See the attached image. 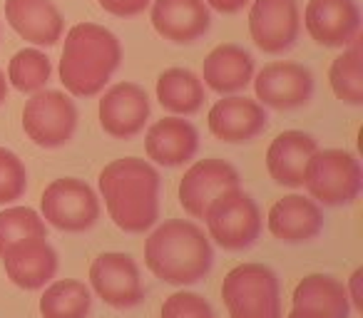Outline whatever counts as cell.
Masks as SVG:
<instances>
[{"label": "cell", "mask_w": 363, "mask_h": 318, "mask_svg": "<svg viewBox=\"0 0 363 318\" xmlns=\"http://www.w3.org/2000/svg\"><path fill=\"white\" fill-rule=\"evenodd\" d=\"M209 318H214V316H209Z\"/></svg>", "instance_id": "36"}, {"label": "cell", "mask_w": 363, "mask_h": 318, "mask_svg": "<svg viewBox=\"0 0 363 318\" xmlns=\"http://www.w3.org/2000/svg\"><path fill=\"white\" fill-rule=\"evenodd\" d=\"M145 263L172 286L197 283L212 271L214 249L204 229L189 219H167L145 242Z\"/></svg>", "instance_id": "2"}, {"label": "cell", "mask_w": 363, "mask_h": 318, "mask_svg": "<svg viewBox=\"0 0 363 318\" xmlns=\"http://www.w3.org/2000/svg\"><path fill=\"white\" fill-rule=\"evenodd\" d=\"M105 13L115 18H135L150 8L152 0H97Z\"/></svg>", "instance_id": "31"}, {"label": "cell", "mask_w": 363, "mask_h": 318, "mask_svg": "<svg viewBox=\"0 0 363 318\" xmlns=\"http://www.w3.org/2000/svg\"><path fill=\"white\" fill-rule=\"evenodd\" d=\"M6 21L35 47L55 45L65 30V21L52 0H6Z\"/></svg>", "instance_id": "20"}, {"label": "cell", "mask_w": 363, "mask_h": 318, "mask_svg": "<svg viewBox=\"0 0 363 318\" xmlns=\"http://www.w3.org/2000/svg\"><path fill=\"white\" fill-rule=\"evenodd\" d=\"M92 308V293L82 281L60 278L50 281V286L40 296L43 318H87Z\"/></svg>", "instance_id": "25"}, {"label": "cell", "mask_w": 363, "mask_h": 318, "mask_svg": "<svg viewBox=\"0 0 363 318\" xmlns=\"http://www.w3.org/2000/svg\"><path fill=\"white\" fill-rule=\"evenodd\" d=\"M303 187L308 197L323 207H346L363 189V169L348 149H316L306 164Z\"/></svg>", "instance_id": "4"}, {"label": "cell", "mask_w": 363, "mask_h": 318, "mask_svg": "<svg viewBox=\"0 0 363 318\" xmlns=\"http://www.w3.org/2000/svg\"><path fill=\"white\" fill-rule=\"evenodd\" d=\"M0 259L8 278L26 291L45 288L57 273V254L45 239H26L13 244Z\"/></svg>", "instance_id": "19"}, {"label": "cell", "mask_w": 363, "mask_h": 318, "mask_svg": "<svg viewBox=\"0 0 363 318\" xmlns=\"http://www.w3.org/2000/svg\"><path fill=\"white\" fill-rule=\"evenodd\" d=\"M28 189V169L16 152L0 147V204H8L23 199Z\"/></svg>", "instance_id": "29"}, {"label": "cell", "mask_w": 363, "mask_h": 318, "mask_svg": "<svg viewBox=\"0 0 363 318\" xmlns=\"http://www.w3.org/2000/svg\"><path fill=\"white\" fill-rule=\"evenodd\" d=\"M222 301L229 318H281L279 276L264 263H239L224 276Z\"/></svg>", "instance_id": "5"}, {"label": "cell", "mask_w": 363, "mask_h": 318, "mask_svg": "<svg viewBox=\"0 0 363 318\" xmlns=\"http://www.w3.org/2000/svg\"><path fill=\"white\" fill-rule=\"evenodd\" d=\"M254 57L249 50L234 42L217 45L202 65V82L217 95H239L252 85Z\"/></svg>", "instance_id": "22"}, {"label": "cell", "mask_w": 363, "mask_h": 318, "mask_svg": "<svg viewBox=\"0 0 363 318\" xmlns=\"http://www.w3.org/2000/svg\"><path fill=\"white\" fill-rule=\"evenodd\" d=\"M147 157L160 167H184L199 149V135L189 120L169 115L157 120L145 137Z\"/></svg>", "instance_id": "17"}, {"label": "cell", "mask_w": 363, "mask_h": 318, "mask_svg": "<svg viewBox=\"0 0 363 318\" xmlns=\"http://www.w3.org/2000/svg\"><path fill=\"white\" fill-rule=\"evenodd\" d=\"M90 286L112 308H132L145 301L140 266L130 254H100L90 266Z\"/></svg>", "instance_id": "10"}, {"label": "cell", "mask_w": 363, "mask_h": 318, "mask_svg": "<svg viewBox=\"0 0 363 318\" xmlns=\"http://www.w3.org/2000/svg\"><path fill=\"white\" fill-rule=\"evenodd\" d=\"M48 239V224L30 207H8L0 212V256L18 242Z\"/></svg>", "instance_id": "28"}, {"label": "cell", "mask_w": 363, "mask_h": 318, "mask_svg": "<svg viewBox=\"0 0 363 318\" xmlns=\"http://www.w3.org/2000/svg\"><path fill=\"white\" fill-rule=\"evenodd\" d=\"M8 100V80L6 75H3V70H0V105Z\"/></svg>", "instance_id": "35"}, {"label": "cell", "mask_w": 363, "mask_h": 318, "mask_svg": "<svg viewBox=\"0 0 363 318\" xmlns=\"http://www.w3.org/2000/svg\"><path fill=\"white\" fill-rule=\"evenodd\" d=\"M152 28L174 45H189L207 35L212 13L204 0H152Z\"/></svg>", "instance_id": "16"}, {"label": "cell", "mask_w": 363, "mask_h": 318, "mask_svg": "<svg viewBox=\"0 0 363 318\" xmlns=\"http://www.w3.org/2000/svg\"><path fill=\"white\" fill-rule=\"evenodd\" d=\"M100 127L115 140H132L150 120V97L137 82H117L100 100Z\"/></svg>", "instance_id": "14"}, {"label": "cell", "mask_w": 363, "mask_h": 318, "mask_svg": "<svg viewBox=\"0 0 363 318\" xmlns=\"http://www.w3.org/2000/svg\"><path fill=\"white\" fill-rule=\"evenodd\" d=\"M361 281H363V268H356L348 278V286H346V293H348V301H351V308H363V293H361Z\"/></svg>", "instance_id": "32"}, {"label": "cell", "mask_w": 363, "mask_h": 318, "mask_svg": "<svg viewBox=\"0 0 363 318\" xmlns=\"http://www.w3.org/2000/svg\"><path fill=\"white\" fill-rule=\"evenodd\" d=\"M157 100L172 115H197L204 105L202 77L187 67H169L157 77Z\"/></svg>", "instance_id": "24"}, {"label": "cell", "mask_w": 363, "mask_h": 318, "mask_svg": "<svg viewBox=\"0 0 363 318\" xmlns=\"http://www.w3.org/2000/svg\"><path fill=\"white\" fill-rule=\"evenodd\" d=\"M122 62V45L97 23H77L67 30L60 55V82L72 97H95Z\"/></svg>", "instance_id": "3"}, {"label": "cell", "mask_w": 363, "mask_h": 318, "mask_svg": "<svg viewBox=\"0 0 363 318\" xmlns=\"http://www.w3.org/2000/svg\"><path fill=\"white\" fill-rule=\"evenodd\" d=\"M212 306L204 296L194 291H177L162 306V318H209Z\"/></svg>", "instance_id": "30"}, {"label": "cell", "mask_w": 363, "mask_h": 318, "mask_svg": "<svg viewBox=\"0 0 363 318\" xmlns=\"http://www.w3.org/2000/svg\"><path fill=\"white\" fill-rule=\"evenodd\" d=\"M356 40L346 45L341 55L333 57L331 70H328V82H331L333 95L353 107L363 105V52L356 45Z\"/></svg>", "instance_id": "26"}, {"label": "cell", "mask_w": 363, "mask_h": 318, "mask_svg": "<svg viewBox=\"0 0 363 318\" xmlns=\"http://www.w3.org/2000/svg\"><path fill=\"white\" fill-rule=\"evenodd\" d=\"M267 227L284 244H306L323 232V212L311 197L286 194L269 209Z\"/></svg>", "instance_id": "18"}, {"label": "cell", "mask_w": 363, "mask_h": 318, "mask_svg": "<svg viewBox=\"0 0 363 318\" xmlns=\"http://www.w3.org/2000/svg\"><path fill=\"white\" fill-rule=\"evenodd\" d=\"M40 217L60 232L80 234L92 229L100 219V199L87 182L62 177L50 182L43 192Z\"/></svg>", "instance_id": "7"}, {"label": "cell", "mask_w": 363, "mask_h": 318, "mask_svg": "<svg viewBox=\"0 0 363 318\" xmlns=\"http://www.w3.org/2000/svg\"><path fill=\"white\" fill-rule=\"evenodd\" d=\"M209 110V132L227 144H247L257 140L269 125V115L262 102L242 95H222Z\"/></svg>", "instance_id": "15"}, {"label": "cell", "mask_w": 363, "mask_h": 318, "mask_svg": "<svg viewBox=\"0 0 363 318\" xmlns=\"http://www.w3.org/2000/svg\"><path fill=\"white\" fill-rule=\"evenodd\" d=\"M301 33V13L296 0H252L249 35L267 55L291 50Z\"/></svg>", "instance_id": "9"}, {"label": "cell", "mask_w": 363, "mask_h": 318, "mask_svg": "<svg viewBox=\"0 0 363 318\" xmlns=\"http://www.w3.org/2000/svg\"><path fill=\"white\" fill-rule=\"evenodd\" d=\"M316 149H318L316 140L301 130H286L281 135H277L267 149L269 177L279 187H289V189L303 187L306 164Z\"/></svg>", "instance_id": "21"}, {"label": "cell", "mask_w": 363, "mask_h": 318, "mask_svg": "<svg viewBox=\"0 0 363 318\" xmlns=\"http://www.w3.org/2000/svg\"><path fill=\"white\" fill-rule=\"evenodd\" d=\"M209 242L224 251H244L262 237V212L242 187L219 194L204 212Z\"/></svg>", "instance_id": "6"}, {"label": "cell", "mask_w": 363, "mask_h": 318, "mask_svg": "<svg viewBox=\"0 0 363 318\" xmlns=\"http://www.w3.org/2000/svg\"><path fill=\"white\" fill-rule=\"evenodd\" d=\"M286 318H326V316L313 313V311H301V308H291V313H289Z\"/></svg>", "instance_id": "34"}, {"label": "cell", "mask_w": 363, "mask_h": 318, "mask_svg": "<svg viewBox=\"0 0 363 318\" xmlns=\"http://www.w3.org/2000/svg\"><path fill=\"white\" fill-rule=\"evenodd\" d=\"M100 194L117 229L142 234L160 219V172L147 159L125 157L100 172Z\"/></svg>", "instance_id": "1"}, {"label": "cell", "mask_w": 363, "mask_h": 318, "mask_svg": "<svg viewBox=\"0 0 363 318\" xmlns=\"http://www.w3.org/2000/svg\"><path fill=\"white\" fill-rule=\"evenodd\" d=\"M294 308L321 313L326 318H348L351 316V301H348L346 286L328 273H308L296 283L291 296Z\"/></svg>", "instance_id": "23"}, {"label": "cell", "mask_w": 363, "mask_h": 318, "mask_svg": "<svg viewBox=\"0 0 363 318\" xmlns=\"http://www.w3.org/2000/svg\"><path fill=\"white\" fill-rule=\"evenodd\" d=\"M212 11L224 13V16H234V13L244 11V6H249L252 0H204Z\"/></svg>", "instance_id": "33"}, {"label": "cell", "mask_w": 363, "mask_h": 318, "mask_svg": "<svg viewBox=\"0 0 363 318\" xmlns=\"http://www.w3.org/2000/svg\"><path fill=\"white\" fill-rule=\"evenodd\" d=\"M23 130L33 144L57 149L72 140L77 130V107L60 90H38L23 107Z\"/></svg>", "instance_id": "8"}, {"label": "cell", "mask_w": 363, "mask_h": 318, "mask_svg": "<svg viewBox=\"0 0 363 318\" xmlns=\"http://www.w3.org/2000/svg\"><path fill=\"white\" fill-rule=\"evenodd\" d=\"M242 184L239 172L224 159H199L184 172L179 182V204L192 219H204V212L219 194Z\"/></svg>", "instance_id": "12"}, {"label": "cell", "mask_w": 363, "mask_h": 318, "mask_svg": "<svg viewBox=\"0 0 363 318\" xmlns=\"http://www.w3.org/2000/svg\"><path fill=\"white\" fill-rule=\"evenodd\" d=\"M303 28L316 45L346 47L358 38L361 11L356 0H308Z\"/></svg>", "instance_id": "13"}, {"label": "cell", "mask_w": 363, "mask_h": 318, "mask_svg": "<svg viewBox=\"0 0 363 318\" xmlns=\"http://www.w3.org/2000/svg\"><path fill=\"white\" fill-rule=\"evenodd\" d=\"M257 102L272 110H296L313 95V75L298 62H269L252 77Z\"/></svg>", "instance_id": "11"}, {"label": "cell", "mask_w": 363, "mask_h": 318, "mask_svg": "<svg viewBox=\"0 0 363 318\" xmlns=\"http://www.w3.org/2000/svg\"><path fill=\"white\" fill-rule=\"evenodd\" d=\"M52 65L50 57L38 47H23L8 62V82L23 95L43 90L50 82Z\"/></svg>", "instance_id": "27"}]
</instances>
